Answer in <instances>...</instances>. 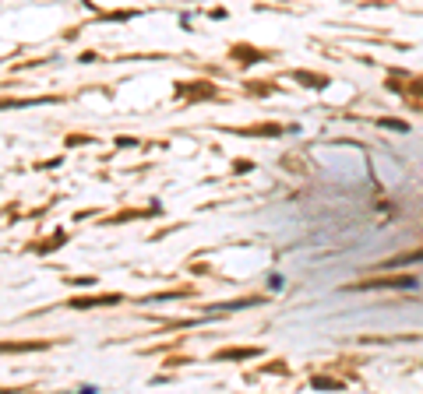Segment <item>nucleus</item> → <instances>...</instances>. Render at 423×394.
<instances>
[{"label":"nucleus","mask_w":423,"mask_h":394,"mask_svg":"<svg viewBox=\"0 0 423 394\" xmlns=\"http://www.w3.org/2000/svg\"><path fill=\"white\" fill-rule=\"evenodd\" d=\"M233 56H237V60H247V64H254V60H269L272 53H254V49H247V46H237V49H233Z\"/></svg>","instance_id":"4"},{"label":"nucleus","mask_w":423,"mask_h":394,"mask_svg":"<svg viewBox=\"0 0 423 394\" xmlns=\"http://www.w3.org/2000/svg\"><path fill=\"white\" fill-rule=\"evenodd\" d=\"M423 261V250H416V254H402V257H395L392 264H420Z\"/></svg>","instance_id":"7"},{"label":"nucleus","mask_w":423,"mask_h":394,"mask_svg":"<svg viewBox=\"0 0 423 394\" xmlns=\"http://www.w3.org/2000/svg\"><path fill=\"white\" fill-rule=\"evenodd\" d=\"M293 81H303V85H310V88H325V85H328L325 74H307V71H293Z\"/></svg>","instance_id":"3"},{"label":"nucleus","mask_w":423,"mask_h":394,"mask_svg":"<svg viewBox=\"0 0 423 394\" xmlns=\"http://www.w3.org/2000/svg\"><path fill=\"white\" fill-rule=\"evenodd\" d=\"M254 356H261V349H226L216 359H254Z\"/></svg>","instance_id":"5"},{"label":"nucleus","mask_w":423,"mask_h":394,"mask_svg":"<svg viewBox=\"0 0 423 394\" xmlns=\"http://www.w3.org/2000/svg\"><path fill=\"white\" fill-rule=\"evenodd\" d=\"M381 127H388V131H409L402 120H381Z\"/></svg>","instance_id":"8"},{"label":"nucleus","mask_w":423,"mask_h":394,"mask_svg":"<svg viewBox=\"0 0 423 394\" xmlns=\"http://www.w3.org/2000/svg\"><path fill=\"white\" fill-rule=\"evenodd\" d=\"M120 303V296H99V299H71L74 310H92V306H113Z\"/></svg>","instance_id":"2"},{"label":"nucleus","mask_w":423,"mask_h":394,"mask_svg":"<svg viewBox=\"0 0 423 394\" xmlns=\"http://www.w3.org/2000/svg\"><path fill=\"white\" fill-rule=\"evenodd\" d=\"M349 289H416V278L402 274V278H370V281H360V286H349Z\"/></svg>","instance_id":"1"},{"label":"nucleus","mask_w":423,"mask_h":394,"mask_svg":"<svg viewBox=\"0 0 423 394\" xmlns=\"http://www.w3.org/2000/svg\"><path fill=\"white\" fill-rule=\"evenodd\" d=\"M310 387H317V391H321V387H325V391H342V380H332V377H314V380H310Z\"/></svg>","instance_id":"6"}]
</instances>
